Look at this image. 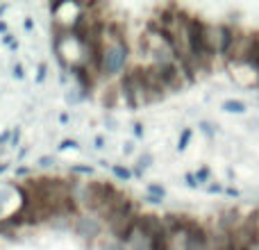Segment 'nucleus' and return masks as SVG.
Listing matches in <instances>:
<instances>
[{
    "mask_svg": "<svg viewBox=\"0 0 259 250\" xmlns=\"http://www.w3.org/2000/svg\"><path fill=\"white\" fill-rule=\"evenodd\" d=\"M118 96H121V91L118 89H107V94L103 96V103H105V107L107 109H112V107H116V103H118Z\"/></svg>",
    "mask_w": 259,
    "mask_h": 250,
    "instance_id": "9b49d317",
    "label": "nucleus"
},
{
    "mask_svg": "<svg viewBox=\"0 0 259 250\" xmlns=\"http://www.w3.org/2000/svg\"><path fill=\"white\" fill-rule=\"evenodd\" d=\"M73 173H91V171H94V169H91V166H73Z\"/></svg>",
    "mask_w": 259,
    "mask_h": 250,
    "instance_id": "4be33fe9",
    "label": "nucleus"
},
{
    "mask_svg": "<svg viewBox=\"0 0 259 250\" xmlns=\"http://www.w3.org/2000/svg\"><path fill=\"white\" fill-rule=\"evenodd\" d=\"M184 184H187L189 189H198V187H200V184H198V180H196V175H193V173H187V175H184Z\"/></svg>",
    "mask_w": 259,
    "mask_h": 250,
    "instance_id": "6ab92c4d",
    "label": "nucleus"
},
{
    "mask_svg": "<svg viewBox=\"0 0 259 250\" xmlns=\"http://www.w3.org/2000/svg\"><path fill=\"white\" fill-rule=\"evenodd\" d=\"M68 148H77V143H75V141H62L59 150H68Z\"/></svg>",
    "mask_w": 259,
    "mask_h": 250,
    "instance_id": "a878e982",
    "label": "nucleus"
},
{
    "mask_svg": "<svg viewBox=\"0 0 259 250\" xmlns=\"http://www.w3.org/2000/svg\"><path fill=\"white\" fill-rule=\"evenodd\" d=\"M130 64V44L127 32L118 21H109L105 25V50L103 64H100V75L116 77L127 71Z\"/></svg>",
    "mask_w": 259,
    "mask_h": 250,
    "instance_id": "f257e3e1",
    "label": "nucleus"
},
{
    "mask_svg": "<svg viewBox=\"0 0 259 250\" xmlns=\"http://www.w3.org/2000/svg\"><path fill=\"white\" fill-rule=\"evenodd\" d=\"M53 164H55L53 157H41V159H39V166H41V169H48V166H53Z\"/></svg>",
    "mask_w": 259,
    "mask_h": 250,
    "instance_id": "412c9836",
    "label": "nucleus"
},
{
    "mask_svg": "<svg viewBox=\"0 0 259 250\" xmlns=\"http://www.w3.org/2000/svg\"><path fill=\"white\" fill-rule=\"evenodd\" d=\"M0 32H7V25H5L3 21H0Z\"/></svg>",
    "mask_w": 259,
    "mask_h": 250,
    "instance_id": "2f4dec72",
    "label": "nucleus"
},
{
    "mask_svg": "<svg viewBox=\"0 0 259 250\" xmlns=\"http://www.w3.org/2000/svg\"><path fill=\"white\" fill-rule=\"evenodd\" d=\"M191 137H193L191 128H184L182 132H180V139H178V150H180V152L187 150V146H189V141H191Z\"/></svg>",
    "mask_w": 259,
    "mask_h": 250,
    "instance_id": "f8f14e48",
    "label": "nucleus"
},
{
    "mask_svg": "<svg viewBox=\"0 0 259 250\" xmlns=\"http://www.w3.org/2000/svg\"><path fill=\"white\" fill-rule=\"evenodd\" d=\"M46 80V64L39 66V75H36V82H44Z\"/></svg>",
    "mask_w": 259,
    "mask_h": 250,
    "instance_id": "393cba45",
    "label": "nucleus"
},
{
    "mask_svg": "<svg viewBox=\"0 0 259 250\" xmlns=\"http://www.w3.org/2000/svg\"><path fill=\"white\" fill-rule=\"evenodd\" d=\"M118 91H121L123 100L127 103L130 109H139L146 103V94H143V85H141V75H139V66H130L125 73L121 75L118 82Z\"/></svg>",
    "mask_w": 259,
    "mask_h": 250,
    "instance_id": "7ed1b4c3",
    "label": "nucleus"
},
{
    "mask_svg": "<svg viewBox=\"0 0 259 250\" xmlns=\"http://www.w3.org/2000/svg\"><path fill=\"white\" fill-rule=\"evenodd\" d=\"M3 44L9 46V48H16V44H14V36H12V34H5V36H3Z\"/></svg>",
    "mask_w": 259,
    "mask_h": 250,
    "instance_id": "5701e85b",
    "label": "nucleus"
},
{
    "mask_svg": "<svg viewBox=\"0 0 259 250\" xmlns=\"http://www.w3.org/2000/svg\"><path fill=\"white\" fill-rule=\"evenodd\" d=\"M223 109L228 114H243L246 112V103H241V100H237V98H230L223 103Z\"/></svg>",
    "mask_w": 259,
    "mask_h": 250,
    "instance_id": "9d476101",
    "label": "nucleus"
},
{
    "mask_svg": "<svg viewBox=\"0 0 259 250\" xmlns=\"http://www.w3.org/2000/svg\"><path fill=\"white\" fill-rule=\"evenodd\" d=\"M200 130H202V134H205V137L214 139V134H216V128H214V125H211V123L202 121V123H200Z\"/></svg>",
    "mask_w": 259,
    "mask_h": 250,
    "instance_id": "a211bd4d",
    "label": "nucleus"
},
{
    "mask_svg": "<svg viewBox=\"0 0 259 250\" xmlns=\"http://www.w3.org/2000/svg\"><path fill=\"white\" fill-rule=\"evenodd\" d=\"M103 143H105V141H103V137L96 139V148H103Z\"/></svg>",
    "mask_w": 259,
    "mask_h": 250,
    "instance_id": "7c9ffc66",
    "label": "nucleus"
},
{
    "mask_svg": "<svg viewBox=\"0 0 259 250\" xmlns=\"http://www.w3.org/2000/svg\"><path fill=\"white\" fill-rule=\"evenodd\" d=\"M150 66L155 68L157 77H159V82L164 85L166 94H170V91H180L184 85H187V80H184L182 71H180L178 62L175 59H164V62H150Z\"/></svg>",
    "mask_w": 259,
    "mask_h": 250,
    "instance_id": "20e7f679",
    "label": "nucleus"
},
{
    "mask_svg": "<svg viewBox=\"0 0 259 250\" xmlns=\"http://www.w3.org/2000/svg\"><path fill=\"white\" fill-rule=\"evenodd\" d=\"M23 75H25V73H23V66H21V64H16V66H14V77L23 80Z\"/></svg>",
    "mask_w": 259,
    "mask_h": 250,
    "instance_id": "b1692460",
    "label": "nucleus"
},
{
    "mask_svg": "<svg viewBox=\"0 0 259 250\" xmlns=\"http://www.w3.org/2000/svg\"><path fill=\"white\" fill-rule=\"evenodd\" d=\"M225 196L237 198V196H239V191H237V189H232V187H225Z\"/></svg>",
    "mask_w": 259,
    "mask_h": 250,
    "instance_id": "c85d7f7f",
    "label": "nucleus"
},
{
    "mask_svg": "<svg viewBox=\"0 0 259 250\" xmlns=\"http://www.w3.org/2000/svg\"><path fill=\"white\" fill-rule=\"evenodd\" d=\"M73 230L77 237H82L84 241H94L96 237H100L103 232V221L100 219H91V216H77L73 221Z\"/></svg>",
    "mask_w": 259,
    "mask_h": 250,
    "instance_id": "0eeeda50",
    "label": "nucleus"
},
{
    "mask_svg": "<svg viewBox=\"0 0 259 250\" xmlns=\"http://www.w3.org/2000/svg\"><path fill=\"white\" fill-rule=\"evenodd\" d=\"M239 27L234 23H216V48H219V57L223 59L225 64L232 57L234 44L239 39Z\"/></svg>",
    "mask_w": 259,
    "mask_h": 250,
    "instance_id": "39448f33",
    "label": "nucleus"
},
{
    "mask_svg": "<svg viewBox=\"0 0 259 250\" xmlns=\"http://www.w3.org/2000/svg\"><path fill=\"white\" fill-rule=\"evenodd\" d=\"M9 137H12V132H3V134H0V146H5Z\"/></svg>",
    "mask_w": 259,
    "mask_h": 250,
    "instance_id": "c756f323",
    "label": "nucleus"
},
{
    "mask_svg": "<svg viewBox=\"0 0 259 250\" xmlns=\"http://www.w3.org/2000/svg\"><path fill=\"white\" fill-rule=\"evenodd\" d=\"M252 36L255 32H239V39L234 44L232 57H230L228 64H248V57H250V48H252Z\"/></svg>",
    "mask_w": 259,
    "mask_h": 250,
    "instance_id": "1a4fd4ad",
    "label": "nucleus"
},
{
    "mask_svg": "<svg viewBox=\"0 0 259 250\" xmlns=\"http://www.w3.org/2000/svg\"><path fill=\"white\" fill-rule=\"evenodd\" d=\"M134 137H143V125L141 123H134Z\"/></svg>",
    "mask_w": 259,
    "mask_h": 250,
    "instance_id": "cd10ccee",
    "label": "nucleus"
},
{
    "mask_svg": "<svg viewBox=\"0 0 259 250\" xmlns=\"http://www.w3.org/2000/svg\"><path fill=\"white\" fill-rule=\"evenodd\" d=\"M152 164V157L150 155H143L141 159H139V171H143V169H148V166Z\"/></svg>",
    "mask_w": 259,
    "mask_h": 250,
    "instance_id": "aec40b11",
    "label": "nucleus"
},
{
    "mask_svg": "<svg viewBox=\"0 0 259 250\" xmlns=\"http://www.w3.org/2000/svg\"><path fill=\"white\" fill-rule=\"evenodd\" d=\"M118 196H121V191L112 182H105V180H94V182H89L84 187V205L96 214H100Z\"/></svg>",
    "mask_w": 259,
    "mask_h": 250,
    "instance_id": "f03ea898",
    "label": "nucleus"
},
{
    "mask_svg": "<svg viewBox=\"0 0 259 250\" xmlns=\"http://www.w3.org/2000/svg\"><path fill=\"white\" fill-rule=\"evenodd\" d=\"M205 191L207 193H211V196H219V193H225V187L221 182H209L205 187Z\"/></svg>",
    "mask_w": 259,
    "mask_h": 250,
    "instance_id": "dca6fc26",
    "label": "nucleus"
},
{
    "mask_svg": "<svg viewBox=\"0 0 259 250\" xmlns=\"http://www.w3.org/2000/svg\"><path fill=\"white\" fill-rule=\"evenodd\" d=\"M193 175H196V180H198V184H200V187H202V184H205V187H207V184L211 182V171L207 169V166H202V169H198Z\"/></svg>",
    "mask_w": 259,
    "mask_h": 250,
    "instance_id": "ddd939ff",
    "label": "nucleus"
},
{
    "mask_svg": "<svg viewBox=\"0 0 259 250\" xmlns=\"http://www.w3.org/2000/svg\"><path fill=\"white\" fill-rule=\"evenodd\" d=\"M18 139H21V130H14V132H12V146H16V143H18Z\"/></svg>",
    "mask_w": 259,
    "mask_h": 250,
    "instance_id": "bb28decb",
    "label": "nucleus"
},
{
    "mask_svg": "<svg viewBox=\"0 0 259 250\" xmlns=\"http://www.w3.org/2000/svg\"><path fill=\"white\" fill-rule=\"evenodd\" d=\"M103 250H125V246L118 243L116 239H109V241H103Z\"/></svg>",
    "mask_w": 259,
    "mask_h": 250,
    "instance_id": "f3484780",
    "label": "nucleus"
},
{
    "mask_svg": "<svg viewBox=\"0 0 259 250\" xmlns=\"http://www.w3.org/2000/svg\"><path fill=\"white\" fill-rule=\"evenodd\" d=\"M139 75H141V85H143V94H146V103H157V100L166 98L164 85L159 82V77H157L155 68H152L150 64H146V66H141V64H139Z\"/></svg>",
    "mask_w": 259,
    "mask_h": 250,
    "instance_id": "423d86ee",
    "label": "nucleus"
},
{
    "mask_svg": "<svg viewBox=\"0 0 259 250\" xmlns=\"http://www.w3.org/2000/svg\"><path fill=\"white\" fill-rule=\"evenodd\" d=\"M5 171H7V164H0V175H3Z\"/></svg>",
    "mask_w": 259,
    "mask_h": 250,
    "instance_id": "473e14b6",
    "label": "nucleus"
},
{
    "mask_svg": "<svg viewBox=\"0 0 259 250\" xmlns=\"http://www.w3.org/2000/svg\"><path fill=\"white\" fill-rule=\"evenodd\" d=\"M112 173L116 175L118 180H121V182H127V180H132V171H127L125 166H112Z\"/></svg>",
    "mask_w": 259,
    "mask_h": 250,
    "instance_id": "4468645a",
    "label": "nucleus"
},
{
    "mask_svg": "<svg viewBox=\"0 0 259 250\" xmlns=\"http://www.w3.org/2000/svg\"><path fill=\"white\" fill-rule=\"evenodd\" d=\"M243 212L237 210V207H230V210L221 212L219 216H216V232H223V234H232L234 230L239 228V225L243 223Z\"/></svg>",
    "mask_w": 259,
    "mask_h": 250,
    "instance_id": "6e6552de",
    "label": "nucleus"
},
{
    "mask_svg": "<svg viewBox=\"0 0 259 250\" xmlns=\"http://www.w3.org/2000/svg\"><path fill=\"white\" fill-rule=\"evenodd\" d=\"M148 193H150L152 198H159V200H164L166 189H164V187H159V184H148Z\"/></svg>",
    "mask_w": 259,
    "mask_h": 250,
    "instance_id": "2eb2a0df",
    "label": "nucleus"
}]
</instances>
